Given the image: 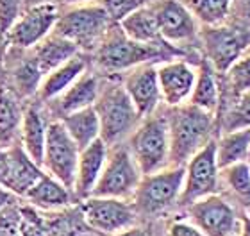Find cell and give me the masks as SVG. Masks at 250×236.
Wrapping results in <instances>:
<instances>
[{
  "mask_svg": "<svg viewBox=\"0 0 250 236\" xmlns=\"http://www.w3.org/2000/svg\"><path fill=\"white\" fill-rule=\"evenodd\" d=\"M175 58L186 59L188 56L170 43L152 45L134 42L122 31L118 23H113L99 43V47L89 54V66L100 75H120L138 64H159Z\"/></svg>",
  "mask_w": 250,
  "mask_h": 236,
  "instance_id": "6da1fadb",
  "label": "cell"
},
{
  "mask_svg": "<svg viewBox=\"0 0 250 236\" xmlns=\"http://www.w3.org/2000/svg\"><path fill=\"white\" fill-rule=\"evenodd\" d=\"M198 47L202 48V58L214 68L216 74H224L243 58L250 48V27L238 25L234 21H225L220 25H200Z\"/></svg>",
  "mask_w": 250,
  "mask_h": 236,
  "instance_id": "52a82bcc",
  "label": "cell"
},
{
  "mask_svg": "<svg viewBox=\"0 0 250 236\" xmlns=\"http://www.w3.org/2000/svg\"><path fill=\"white\" fill-rule=\"evenodd\" d=\"M150 7L154 11L157 29L163 40L181 48L188 56L183 45L198 42V29H200L191 11L181 0H154Z\"/></svg>",
  "mask_w": 250,
  "mask_h": 236,
  "instance_id": "5bb4252c",
  "label": "cell"
},
{
  "mask_svg": "<svg viewBox=\"0 0 250 236\" xmlns=\"http://www.w3.org/2000/svg\"><path fill=\"white\" fill-rule=\"evenodd\" d=\"M154 0H99L97 4L102 5V9L107 13L109 20L113 23L122 21L127 15H130L132 11L145 7V5L152 4Z\"/></svg>",
  "mask_w": 250,
  "mask_h": 236,
  "instance_id": "e575fe53",
  "label": "cell"
},
{
  "mask_svg": "<svg viewBox=\"0 0 250 236\" xmlns=\"http://www.w3.org/2000/svg\"><path fill=\"white\" fill-rule=\"evenodd\" d=\"M23 200L43 213L59 211L77 202L72 190H68L64 184H61L52 175H48L47 172H43L42 177L32 184V188L23 195Z\"/></svg>",
  "mask_w": 250,
  "mask_h": 236,
  "instance_id": "ffe728a7",
  "label": "cell"
},
{
  "mask_svg": "<svg viewBox=\"0 0 250 236\" xmlns=\"http://www.w3.org/2000/svg\"><path fill=\"white\" fill-rule=\"evenodd\" d=\"M214 118H216V136L222 132L250 127V91L232 99L220 100Z\"/></svg>",
  "mask_w": 250,
  "mask_h": 236,
  "instance_id": "83f0119b",
  "label": "cell"
},
{
  "mask_svg": "<svg viewBox=\"0 0 250 236\" xmlns=\"http://www.w3.org/2000/svg\"><path fill=\"white\" fill-rule=\"evenodd\" d=\"M186 7L191 11L198 25H220L229 20L232 0H186Z\"/></svg>",
  "mask_w": 250,
  "mask_h": 236,
  "instance_id": "d6a6232c",
  "label": "cell"
},
{
  "mask_svg": "<svg viewBox=\"0 0 250 236\" xmlns=\"http://www.w3.org/2000/svg\"><path fill=\"white\" fill-rule=\"evenodd\" d=\"M100 88H102V75L89 66L59 97L50 102H45V106L54 120H59L70 113L91 107L97 102Z\"/></svg>",
  "mask_w": 250,
  "mask_h": 236,
  "instance_id": "e0dca14e",
  "label": "cell"
},
{
  "mask_svg": "<svg viewBox=\"0 0 250 236\" xmlns=\"http://www.w3.org/2000/svg\"><path fill=\"white\" fill-rule=\"evenodd\" d=\"M240 213L222 193L202 197L183 210V215L206 236H236L240 229Z\"/></svg>",
  "mask_w": 250,
  "mask_h": 236,
  "instance_id": "30bf717a",
  "label": "cell"
},
{
  "mask_svg": "<svg viewBox=\"0 0 250 236\" xmlns=\"http://www.w3.org/2000/svg\"><path fill=\"white\" fill-rule=\"evenodd\" d=\"M50 120L52 116L48 113L45 102L36 97L27 100L23 107V120H21L20 145L40 167L43 161V150H45V140H47V129Z\"/></svg>",
  "mask_w": 250,
  "mask_h": 236,
  "instance_id": "ac0fdd59",
  "label": "cell"
},
{
  "mask_svg": "<svg viewBox=\"0 0 250 236\" xmlns=\"http://www.w3.org/2000/svg\"><path fill=\"white\" fill-rule=\"evenodd\" d=\"M29 52H31V56L38 63L40 70H42L43 77H45L50 70H54L56 66H59V64L68 61L70 58H73V56L79 54L81 50H79L77 45H73L70 40L59 36L56 32H50V34H48L47 38H43L38 45L29 48Z\"/></svg>",
  "mask_w": 250,
  "mask_h": 236,
  "instance_id": "d4e9b609",
  "label": "cell"
},
{
  "mask_svg": "<svg viewBox=\"0 0 250 236\" xmlns=\"http://www.w3.org/2000/svg\"><path fill=\"white\" fill-rule=\"evenodd\" d=\"M23 9H25L23 0H0V38L2 40L5 32L11 29V25L18 20Z\"/></svg>",
  "mask_w": 250,
  "mask_h": 236,
  "instance_id": "8d00e7d4",
  "label": "cell"
},
{
  "mask_svg": "<svg viewBox=\"0 0 250 236\" xmlns=\"http://www.w3.org/2000/svg\"><path fill=\"white\" fill-rule=\"evenodd\" d=\"M247 213H249V215H250V208H249V210H247Z\"/></svg>",
  "mask_w": 250,
  "mask_h": 236,
  "instance_id": "c3c4849f",
  "label": "cell"
},
{
  "mask_svg": "<svg viewBox=\"0 0 250 236\" xmlns=\"http://www.w3.org/2000/svg\"><path fill=\"white\" fill-rule=\"evenodd\" d=\"M238 236H250V215L247 211L240 213V229H238Z\"/></svg>",
  "mask_w": 250,
  "mask_h": 236,
  "instance_id": "b9f144b4",
  "label": "cell"
},
{
  "mask_svg": "<svg viewBox=\"0 0 250 236\" xmlns=\"http://www.w3.org/2000/svg\"><path fill=\"white\" fill-rule=\"evenodd\" d=\"M125 143L143 175L170 167V136L165 104L156 113L141 118Z\"/></svg>",
  "mask_w": 250,
  "mask_h": 236,
  "instance_id": "5b68a950",
  "label": "cell"
},
{
  "mask_svg": "<svg viewBox=\"0 0 250 236\" xmlns=\"http://www.w3.org/2000/svg\"><path fill=\"white\" fill-rule=\"evenodd\" d=\"M247 54H250V48H249V52H247Z\"/></svg>",
  "mask_w": 250,
  "mask_h": 236,
  "instance_id": "681fc988",
  "label": "cell"
},
{
  "mask_svg": "<svg viewBox=\"0 0 250 236\" xmlns=\"http://www.w3.org/2000/svg\"><path fill=\"white\" fill-rule=\"evenodd\" d=\"M2 75H4V66L0 64V79H2Z\"/></svg>",
  "mask_w": 250,
  "mask_h": 236,
  "instance_id": "7dc6e473",
  "label": "cell"
},
{
  "mask_svg": "<svg viewBox=\"0 0 250 236\" xmlns=\"http://www.w3.org/2000/svg\"><path fill=\"white\" fill-rule=\"evenodd\" d=\"M38 4H61V0H23V7Z\"/></svg>",
  "mask_w": 250,
  "mask_h": 236,
  "instance_id": "ee69618b",
  "label": "cell"
},
{
  "mask_svg": "<svg viewBox=\"0 0 250 236\" xmlns=\"http://www.w3.org/2000/svg\"><path fill=\"white\" fill-rule=\"evenodd\" d=\"M59 122L64 126V129L75 142L79 150L86 149L89 143H93L97 138H100L99 116H97V111H95L93 106L62 116V118H59Z\"/></svg>",
  "mask_w": 250,
  "mask_h": 236,
  "instance_id": "f546056e",
  "label": "cell"
},
{
  "mask_svg": "<svg viewBox=\"0 0 250 236\" xmlns=\"http://www.w3.org/2000/svg\"><path fill=\"white\" fill-rule=\"evenodd\" d=\"M84 236H104V235H99V233H89V235H84Z\"/></svg>",
  "mask_w": 250,
  "mask_h": 236,
  "instance_id": "bcb514c9",
  "label": "cell"
},
{
  "mask_svg": "<svg viewBox=\"0 0 250 236\" xmlns=\"http://www.w3.org/2000/svg\"><path fill=\"white\" fill-rule=\"evenodd\" d=\"M107 152H109V147L100 138H97L93 143H89L88 147L79 152L75 181H73V197L77 202L93 193L95 184L99 181L107 159Z\"/></svg>",
  "mask_w": 250,
  "mask_h": 236,
  "instance_id": "d6986e66",
  "label": "cell"
},
{
  "mask_svg": "<svg viewBox=\"0 0 250 236\" xmlns=\"http://www.w3.org/2000/svg\"><path fill=\"white\" fill-rule=\"evenodd\" d=\"M95 0H61L64 5H81V4H93Z\"/></svg>",
  "mask_w": 250,
  "mask_h": 236,
  "instance_id": "f6af8a7d",
  "label": "cell"
},
{
  "mask_svg": "<svg viewBox=\"0 0 250 236\" xmlns=\"http://www.w3.org/2000/svg\"><path fill=\"white\" fill-rule=\"evenodd\" d=\"M183 183L184 167H167L141 175L140 184L130 199L138 220L154 222L179 210Z\"/></svg>",
  "mask_w": 250,
  "mask_h": 236,
  "instance_id": "277c9868",
  "label": "cell"
},
{
  "mask_svg": "<svg viewBox=\"0 0 250 236\" xmlns=\"http://www.w3.org/2000/svg\"><path fill=\"white\" fill-rule=\"evenodd\" d=\"M23 200V199H21ZM20 236H47L43 213L25 200L21 202V233Z\"/></svg>",
  "mask_w": 250,
  "mask_h": 236,
  "instance_id": "d590c367",
  "label": "cell"
},
{
  "mask_svg": "<svg viewBox=\"0 0 250 236\" xmlns=\"http://www.w3.org/2000/svg\"><path fill=\"white\" fill-rule=\"evenodd\" d=\"M197 64L184 58H175L157 64V83L163 104L168 107L186 104L195 86Z\"/></svg>",
  "mask_w": 250,
  "mask_h": 236,
  "instance_id": "2e32d148",
  "label": "cell"
},
{
  "mask_svg": "<svg viewBox=\"0 0 250 236\" xmlns=\"http://www.w3.org/2000/svg\"><path fill=\"white\" fill-rule=\"evenodd\" d=\"M100 124V140L107 145L127 142L141 122L132 100L125 91L120 75H102V88L93 104Z\"/></svg>",
  "mask_w": 250,
  "mask_h": 236,
  "instance_id": "3957f363",
  "label": "cell"
},
{
  "mask_svg": "<svg viewBox=\"0 0 250 236\" xmlns=\"http://www.w3.org/2000/svg\"><path fill=\"white\" fill-rule=\"evenodd\" d=\"M113 236H150V231H148L145 226L136 224V226L127 227V229H124V231H120V233H116V235H113Z\"/></svg>",
  "mask_w": 250,
  "mask_h": 236,
  "instance_id": "60d3db41",
  "label": "cell"
},
{
  "mask_svg": "<svg viewBox=\"0 0 250 236\" xmlns=\"http://www.w3.org/2000/svg\"><path fill=\"white\" fill-rule=\"evenodd\" d=\"M167 236H206L188 216L177 215L167 224Z\"/></svg>",
  "mask_w": 250,
  "mask_h": 236,
  "instance_id": "74e56055",
  "label": "cell"
},
{
  "mask_svg": "<svg viewBox=\"0 0 250 236\" xmlns=\"http://www.w3.org/2000/svg\"><path fill=\"white\" fill-rule=\"evenodd\" d=\"M188 102L209 113H216L218 109L220 77L204 58H200V61L197 63V79Z\"/></svg>",
  "mask_w": 250,
  "mask_h": 236,
  "instance_id": "484cf974",
  "label": "cell"
},
{
  "mask_svg": "<svg viewBox=\"0 0 250 236\" xmlns=\"http://www.w3.org/2000/svg\"><path fill=\"white\" fill-rule=\"evenodd\" d=\"M13 199H15V195L0 186V208H2L4 204H7V202H9V200H13Z\"/></svg>",
  "mask_w": 250,
  "mask_h": 236,
  "instance_id": "7bdbcfd3",
  "label": "cell"
},
{
  "mask_svg": "<svg viewBox=\"0 0 250 236\" xmlns=\"http://www.w3.org/2000/svg\"><path fill=\"white\" fill-rule=\"evenodd\" d=\"M165 115L170 136V167H184L193 154L216 138L214 113L186 102L173 107L165 106Z\"/></svg>",
  "mask_w": 250,
  "mask_h": 236,
  "instance_id": "7a4b0ae2",
  "label": "cell"
},
{
  "mask_svg": "<svg viewBox=\"0 0 250 236\" xmlns=\"http://www.w3.org/2000/svg\"><path fill=\"white\" fill-rule=\"evenodd\" d=\"M59 13H61L59 4L29 5L21 11L18 20L5 32L4 42L7 43V47L29 50L52 32Z\"/></svg>",
  "mask_w": 250,
  "mask_h": 236,
  "instance_id": "4fadbf2b",
  "label": "cell"
},
{
  "mask_svg": "<svg viewBox=\"0 0 250 236\" xmlns=\"http://www.w3.org/2000/svg\"><path fill=\"white\" fill-rule=\"evenodd\" d=\"M84 220L95 233L113 236L127 227L138 224V215L132 202L115 197H95L89 195L79 202Z\"/></svg>",
  "mask_w": 250,
  "mask_h": 236,
  "instance_id": "8fae6325",
  "label": "cell"
},
{
  "mask_svg": "<svg viewBox=\"0 0 250 236\" xmlns=\"http://www.w3.org/2000/svg\"><path fill=\"white\" fill-rule=\"evenodd\" d=\"M220 193V167L216 163V138L208 142L198 152L193 154L184 165V183L179 211L195 200Z\"/></svg>",
  "mask_w": 250,
  "mask_h": 236,
  "instance_id": "9c48e42d",
  "label": "cell"
},
{
  "mask_svg": "<svg viewBox=\"0 0 250 236\" xmlns=\"http://www.w3.org/2000/svg\"><path fill=\"white\" fill-rule=\"evenodd\" d=\"M250 159V127L216 136V163L220 168Z\"/></svg>",
  "mask_w": 250,
  "mask_h": 236,
  "instance_id": "4dcf8cb0",
  "label": "cell"
},
{
  "mask_svg": "<svg viewBox=\"0 0 250 236\" xmlns=\"http://www.w3.org/2000/svg\"><path fill=\"white\" fill-rule=\"evenodd\" d=\"M120 81L141 118L156 113L163 106L156 63L138 64L120 74Z\"/></svg>",
  "mask_w": 250,
  "mask_h": 236,
  "instance_id": "9a60e30c",
  "label": "cell"
},
{
  "mask_svg": "<svg viewBox=\"0 0 250 236\" xmlns=\"http://www.w3.org/2000/svg\"><path fill=\"white\" fill-rule=\"evenodd\" d=\"M229 21H234V23L243 27H250V0H232Z\"/></svg>",
  "mask_w": 250,
  "mask_h": 236,
  "instance_id": "f35d334b",
  "label": "cell"
},
{
  "mask_svg": "<svg viewBox=\"0 0 250 236\" xmlns=\"http://www.w3.org/2000/svg\"><path fill=\"white\" fill-rule=\"evenodd\" d=\"M111 25L113 21L100 4L68 5V9H61L52 32L70 40L81 52L89 56Z\"/></svg>",
  "mask_w": 250,
  "mask_h": 236,
  "instance_id": "8992f818",
  "label": "cell"
},
{
  "mask_svg": "<svg viewBox=\"0 0 250 236\" xmlns=\"http://www.w3.org/2000/svg\"><path fill=\"white\" fill-rule=\"evenodd\" d=\"M79 147L75 145L68 131L59 120H50L47 129V140H45V150H43L42 168L43 172L58 179L68 190L73 192V181H75V170L79 161Z\"/></svg>",
  "mask_w": 250,
  "mask_h": 236,
  "instance_id": "7c38bea8",
  "label": "cell"
},
{
  "mask_svg": "<svg viewBox=\"0 0 250 236\" xmlns=\"http://www.w3.org/2000/svg\"><path fill=\"white\" fill-rule=\"evenodd\" d=\"M88 68H89L88 54H84V52L75 54L73 58H70L68 61L59 64V66H56L54 70H50V72L43 77L42 84H40V89H38V93H36V99H40L42 102H50V100H54Z\"/></svg>",
  "mask_w": 250,
  "mask_h": 236,
  "instance_id": "603a6c76",
  "label": "cell"
},
{
  "mask_svg": "<svg viewBox=\"0 0 250 236\" xmlns=\"http://www.w3.org/2000/svg\"><path fill=\"white\" fill-rule=\"evenodd\" d=\"M7 150H9V170L4 188L18 199H23V195L32 188V184L42 177L43 168L36 161H32L20 143L7 147Z\"/></svg>",
  "mask_w": 250,
  "mask_h": 236,
  "instance_id": "7402d4cb",
  "label": "cell"
},
{
  "mask_svg": "<svg viewBox=\"0 0 250 236\" xmlns=\"http://www.w3.org/2000/svg\"><path fill=\"white\" fill-rule=\"evenodd\" d=\"M43 218H45L47 236H84L95 233L84 220L79 202L66 206L59 211L43 213Z\"/></svg>",
  "mask_w": 250,
  "mask_h": 236,
  "instance_id": "4316f807",
  "label": "cell"
},
{
  "mask_svg": "<svg viewBox=\"0 0 250 236\" xmlns=\"http://www.w3.org/2000/svg\"><path fill=\"white\" fill-rule=\"evenodd\" d=\"M141 175L143 173L136 165L132 154L129 152L127 143L113 145L109 147L105 165L91 195L130 200L140 184Z\"/></svg>",
  "mask_w": 250,
  "mask_h": 236,
  "instance_id": "ba28073f",
  "label": "cell"
},
{
  "mask_svg": "<svg viewBox=\"0 0 250 236\" xmlns=\"http://www.w3.org/2000/svg\"><path fill=\"white\" fill-rule=\"evenodd\" d=\"M122 31L134 42L140 43H152V45H161L167 43L159 34L156 23V16L152 11L150 4L145 7L132 11L130 15H127L122 21H118Z\"/></svg>",
  "mask_w": 250,
  "mask_h": 236,
  "instance_id": "f1b7e54d",
  "label": "cell"
},
{
  "mask_svg": "<svg viewBox=\"0 0 250 236\" xmlns=\"http://www.w3.org/2000/svg\"><path fill=\"white\" fill-rule=\"evenodd\" d=\"M220 193L240 211L250 208V163L241 161L220 168Z\"/></svg>",
  "mask_w": 250,
  "mask_h": 236,
  "instance_id": "cb8c5ba5",
  "label": "cell"
},
{
  "mask_svg": "<svg viewBox=\"0 0 250 236\" xmlns=\"http://www.w3.org/2000/svg\"><path fill=\"white\" fill-rule=\"evenodd\" d=\"M21 202L15 197L0 208V236H20L21 233Z\"/></svg>",
  "mask_w": 250,
  "mask_h": 236,
  "instance_id": "836d02e7",
  "label": "cell"
},
{
  "mask_svg": "<svg viewBox=\"0 0 250 236\" xmlns=\"http://www.w3.org/2000/svg\"><path fill=\"white\" fill-rule=\"evenodd\" d=\"M25 102L16 91L0 79V149H7L15 143H20L21 120H23Z\"/></svg>",
  "mask_w": 250,
  "mask_h": 236,
  "instance_id": "44dd1931",
  "label": "cell"
},
{
  "mask_svg": "<svg viewBox=\"0 0 250 236\" xmlns=\"http://www.w3.org/2000/svg\"><path fill=\"white\" fill-rule=\"evenodd\" d=\"M218 77L220 100L232 99L245 91H250V54H245L234 64H230V68L224 74H218Z\"/></svg>",
  "mask_w": 250,
  "mask_h": 236,
  "instance_id": "1f68e13d",
  "label": "cell"
},
{
  "mask_svg": "<svg viewBox=\"0 0 250 236\" xmlns=\"http://www.w3.org/2000/svg\"><path fill=\"white\" fill-rule=\"evenodd\" d=\"M7 170H9V150L0 149V186L4 188L5 179H7Z\"/></svg>",
  "mask_w": 250,
  "mask_h": 236,
  "instance_id": "ab89813d",
  "label": "cell"
}]
</instances>
